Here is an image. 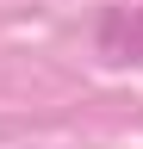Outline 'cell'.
<instances>
[{
    "instance_id": "6da1fadb",
    "label": "cell",
    "mask_w": 143,
    "mask_h": 149,
    "mask_svg": "<svg viewBox=\"0 0 143 149\" xmlns=\"http://www.w3.org/2000/svg\"><path fill=\"white\" fill-rule=\"evenodd\" d=\"M100 50L112 62H143V6H112L100 19Z\"/></svg>"
}]
</instances>
